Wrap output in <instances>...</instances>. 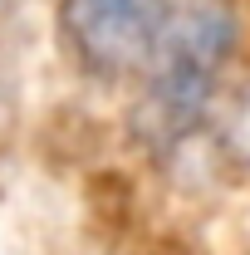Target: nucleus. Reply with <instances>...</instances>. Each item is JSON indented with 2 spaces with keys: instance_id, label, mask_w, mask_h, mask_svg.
Returning <instances> with one entry per match:
<instances>
[{
  "instance_id": "obj_1",
  "label": "nucleus",
  "mask_w": 250,
  "mask_h": 255,
  "mask_svg": "<svg viewBox=\"0 0 250 255\" xmlns=\"http://www.w3.org/2000/svg\"><path fill=\"white\" fill-rule=\"evenodd\" d=\"M236 44V20L221 0H182L167 15V30L147 59V98L142 128L157 142H177L201 123L206 103L216 94L226 54Z\"/></svg>"
},
{
  "instance_id": "obj_2",
  "label": "nucleus",
  "mask_w": 250,
  "mask_h": 255,
  "mask_svg": "<svg viewBox=\"0 0 250 255\" xmlns=\"http://www.w3.org/2000/svg\"><path fill=\"white\" fill-rule=\"evenodd\" d=\"M167 15L172 0H59V39L84 74L123 79L147 69Z\"/></svg>"
}]
</instances>
